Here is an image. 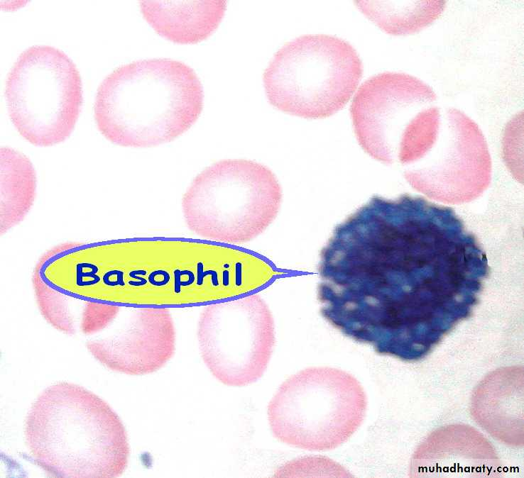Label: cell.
<instances>
[{
    "label": "cell",
    "mask_w": 524,
    "mask_h": 478,
    "mask_svg": "<svg viewBox=\"0 0 524 478\" xmlns=\"http://www.w3.org/2000/svg\"><path fill=\"white\" fill-rule=\"evenodd\" d=\"M363 72L347 41L329 35H305L286 43L263 73L271 105L285 113L322 118L348 102Z\"/></svg>",
    "instance_id": "6"
},
{
    "label": "cell",
    "mask_w": 524,
    "mask_h": 478,
    "mask_svg": "<svg viewBox=\"0 0 524 478\" xmlns=\"http://www.w3.org/2000/svg\"><path fill=\"white\" fill-rule=\"evenodd\" d=\"M437 95L421 79L385 72L359 88L351 105L358 142L372 157L410 163L435 140L440 126Z\"/></svg>",
    "instance_id": "5"
},
{
    "label": "cell",
    "mask_w": 524,
    "mask_h": 478,
    "mask_svg": "<svg viewBox=\"0 0 524 478\" xmlns=\"http://www.w3.org/2000/svg\"><path fill=\"white\" fill-rule=\"evenodd\" d=\"M282 190L266 166L245 159H226L194 177L181 208L187 228L202 240L236 245L248 243L276 218Z\"/></svg>",
    "instance_id": "4"
},
{
    "label": "cell",
    "mask_w": 524,
    "mask_h": 478,
    "mask_svg": "<svg viewBox=\"0 0 524 478\" xmlns=\"http://www.w3.org/2000/svg\"><path fill=\"white\" fill-rule=\"evenodd\" d=\"M204 93L195 72L170 58L123 65L98 87L94 115L100 133L124 147L149 148L173 141L197 121Z\"/></svg>",
    "instance_id": "3"
},
{
    "label": "cell",
    "mask_w": 524,
    "mask_h": 478,
    "mask_svg": "<svg viewBox=\"0 0 524 478\" xmlns=\"http://www.w3.org/2000/svg\"><path fill=\"white\" fill-rule=\"evenodd\" d=\"M106 333L87 340L90 353L107 368L129 375L158 371L174 355L176 333L168 308L121 306Z\"/></svg>",
    "instance_id": "10"
},
{
    "label": "cell",
    "mask_w": 524,
    "mask_h": 478,
    "mask_svg": "<svg viewBox=\"0 0 524 478\" xmlns=\"http://www.w3.org/2000/svg\"><path fill=\"white\" fill-rule=\"evenodd\" d=\"M36 170L23 153L9 147L0 150V233L19 224L33 205Z\"/></svg>",
    "instance_id": "12"
},
{
    "label": "cell",
    "mask_w": 524,
    "mask_h": 478,
    "mask_svg": "<svg viewBox=\"0 0 524 478\" xmlns=\"http://www.w3.org/2000/svg\"><path fill=\"white\" fill-rule=\"evenodd\" d=\"M488 272L452 209L408 194L373 196L320 251V313L380 355L417 361L471 316Z\"/></svg>",
    "instance_id": "1"
},
{
    "label": "cell",
    "mask_w": 524,
    "mask_h": 478,
    "mask_svg": "<svg viewBox=\"0 0 524 478\" xmlns=\"http://www.w3.org/2000/svg\"><path fill=\"white\" fill-rule=\"evenodd\" d=\"M10 119L31 144L47 147L72 133L82 104L81 77L62 50L33 45L21 52L6 82Z\"/></svg>",
    "instance_id": "8"
},
{
    "label": "cell",
    "mask_w": 524,
    "mask_h": 478,
    "mask_svg": "<svg viewBox=\"0 0 524 478\" xmlns=\"http://www.w3.org/2000/svg\"><path fill=\"white\" fill-rule=\"evenodd\" d=\"M357 7L379 28L392 35L416 33L431 24L445 1H357Z\"/></svg>",
    "instance_id": "13"
},
{
    "label": "cell",
    "mask_w": 524,
    "mask_h": 478,
    "mask_svg": "<svg viewBox=\"0 0 524 478\" xmlns=\"http://www.w3.org/2000/svg\"><path fill=\"white\" fill-rule=\"evenodd\" d=\"M25 438L33 462L55 477L112 478L126 468L124 426L109 404L69 382L48 387L32 404Z\"/></svg>",
    "instance_id": "2"
},
{
    "label": "cell",
    "mask_w": 524,
    "mask_h": 478,
    "mask_svg": "<svg viewBox=\"0 0 524 478\" xmlns=\"http://www.w3.org/2000/svg\"><path fill=\"white\" fill-rule=\"evenodd\" d=\"M82 308L80 328L85 335H93L105 330L121 310L120 305L93 300H84Z\"/></svg>",
    "instance_id": "15"
},
{
    "label": "cell",
    "mask_w": 524,
    "mask_h": 478,
    "mask_svg": "<svg viewBox=\"0 0 524 478\" xmlns=\"http://www.w3.org/2000/svg\"><path fill=\"white\" fill-rule=\"evenodd\" d=\"M32 283L38 307L51 326L68 335L76 332V297L49 284L35 267Z\"/></svg>",
    "instance_id": "14"
},
{
    "label": "cell",
    "mask_w": 524,
    "mask_h": 478,
    "mask_svg": "<svg viewBox=\"0 0 524 478\" xmlns=\"http://www.w3.org/2000/svg\"><path fill=\"white\" fill-rule=\"evenodd\" d=\"M141 11L161 36L177 43H196L218 27L226 1H141Z\"/></svg>",
    "instance_id": "11"
},
{
    "label": "cell",
    "mask_w": 524,
    "mask_h": 478,
    "mask_svg": "<svg viewBox=\"0 0 524 478\" xmlns=\"http://www.w3.org/2000/svg\"><path fill=\"white\" fill-rule=\"evenodd\" d=\"M365 392L349 373L328 367L303 369L287 379L270 401L274 436L308 450H328L346 442L361 424Z\"/></svg>",
    "instance_id": "7"
},
{
    "label": "cell",
    "mask_w": 524,
    "mask_h": 478,
    "mask_svg": "<svg viewBox=\"0 0 524 478\" xmlns=\"http://www.w3.org/2000/svg\"><path fill=\"white\" fill-rule=\"evenodd\" d=\"M202 307L197 336L210 372L231 387L256 382L267 368L275 340L267 303L255 292Z\"/></svg>",
    "instance_id": "9"
}]
</instances>
